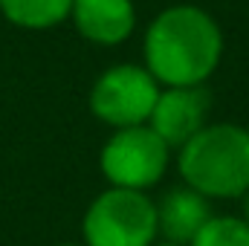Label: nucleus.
<instances>
[{
	"label": "nucleus",
	"mask_w": 249,
	"mask_h": 246,
	"mask_svg": "<svg viewBox=\"0 0 249 246\" xmlns=\"http://www.w3.org/2000/svg\"><path fill=\"white\" fill-rule=\"evenodd\" d=\"M84 246H154L160 235L157 203L145 191L107 188L84 211Z\"/></svg>",
	"instance_id": "3"
},
{
	"label": "nucleus",
	"mask_w": 249,
	"mask_h": 246,
	"mask_svg": "<svg viewBox=\"0 0 249 246\" xmlns=\"http://www.w3.org/2000/svg\"><path fill=\"white\" fill-rule=\"evenodd\" d=\"M212 96L209 90L200 87H162L160 99L151 110L148 127L168 145V148H183L188 139L206 127Z\"/></svg>",
	"instance_id": "6"
},
{
	"label": "nucleus",
	"mask_w": 249,
	"mask_h": 246,
	"mask_svg": "<svg viewBox=\"0 0 249 246\" xmlns=\"http://www.w3.org/2000/svg\"><path fill=\"white\" fill-rule=\"evenodd\" d=\"M58 246H84V244H58Z\"/></svg>",
	"instance_id": "13"
},
{
	"label": "nucleus",
	"mask_w": 249,
	"mask_h": 246,
	"mask_svg": "<svg viewBox=\"0 0 249 246\" xmlns=\"http://www.w3.org/2000/svg\"><path fill=\"white\" fill-rule=\"evenodd\" d=\"M183 183L209 200H235L249 191V130L241 124H206L180 148Z\"/></svg>",
	"instance_id": "2"
},
{
	"label": "nucleus",
	"mask_w": 249,
	"mask_h": 246,
	"mask_svg": "<svg viewBox=\"0 0 249 246\" xmlns=\"http://www.w3.org/2000/svg\"><path fill=\"white\" fill-rule=\"evenodd\" d=\"M188 246H249V223L244 217H209Z\"/></svg>",
	"instance_id": "10"
},
{
	"label": "nucleus",
	"mask_w": 249,
	"mask_h": 246,
	"mask_svg": "<svg viewBox=\"0 0 249 246\" xmlns=\"http://www.w3.org/2000/svg\"><path fill=\"white\" fill-rule=\"evenodd\" d=\"M72 0H0V12L20 29H50L70 18Z\"/></svg>",
	"instance_id": "9"
},
{
	"label": "nucleus",
	"mask_w": 249,
	"mask_h": 246,
	"mask_svg": "<svg viewBox=\"0 0 249 246\" xmlns=\"http://www.w3.org/2000/svg\"><path fill=\"white\" fill-rule=\"evenodd\" d=\"M145 70L162 87H200L220 64L223 32L191 3L162 9L145 29Z\"/></svg>",
	"instance_id": "1"
},
{
	"label": "nucleus",
	"mask_w": 249,
	"mask_h": 246,
	"mask_svg": "<svg viewBox=\"0 0 249 246\" xmlns=\"http://www.w3.org/2000/svg\"><path fill=\"white\" fill-rule=\"evenodd\" d=\"M168 159H171V148L148 124H136V127L116 130L105 142L99 165L105 180L113 188L145 191L160 183V177L168 168Z\"/></svg>",
	"instance_id": "4"
},
{
	"label": "nucleus",
	"mask_w": 249,
	"mask_h": 246,
	"mask_svg": "<svg viewBox=\"0 0 249 246\" xmlns=\"http://www.w3.org/2000/svg\"><path fill=\"white\" fill-rule=\"evenodd\" d=\"M154 246H177V244H168V241H162V244H154Z\"/></svg>",
	"instance_id": "12"
},
{
	"label": "nucleus",
	"mask_w": 249,
	"mask_h": 246,
	"mask_svg": "<svg viewBox=\"0 0 249 246\" xmlns=\"http://www.w3.org/2000/svg\"><path fill=\"white\" fill-rule=\"evenodd\" d=\"M70 18L78 35L99 47L124 44L136 26L133 0H72Z\"/></svg>",
	"instance_id": "7"
},
{
	"label": "nucleus",
	"mask_w": 249,
	"mask_h": 246,
	"mask_svg": "<svg viewBox=\"0 0 249 246\" xmlns=\"http://www.w3.org/2000/svg\"><path fill=\"white\" fill-rule=\"evenodd\" d=\"M160 99V81L136 64H116L105 70L90 90V110L96 119L122 130L148 124Z\"/></svg>",
	"instance_id": "5"
},
{
	"label": "nucleus",
	"mask_w": 249,
	"mask_h": 246,
	"mask_svg": "<svg viewBox=\"0 0 249 246\" xmlns=\"http://www.w3.org/2000/svg\"><path fill=\"white\" fill-rule=\"evenodd\" d=\"M244 220L249 223V191L244 194Z\"/></svg>",
	"instance_id": "11"
},
{
	"label": "nucleus",
	"mask_w": 249,
	"mask_h": 246,
	"mask_svg": "<svg viewBox=\"0 0 249 246\" xmlns=\"http://www.w3.org/2000/svg\"><path fill=\"white\" fill-rule=\"evenodd\" d=\"M212 217L209 197L194 191L191 185H177L171 188L160 203H157V220H160V235L168 244H191L194 235L206 226Z\"/></svg>",
	"instance_id": "8"
}]
</instances>
